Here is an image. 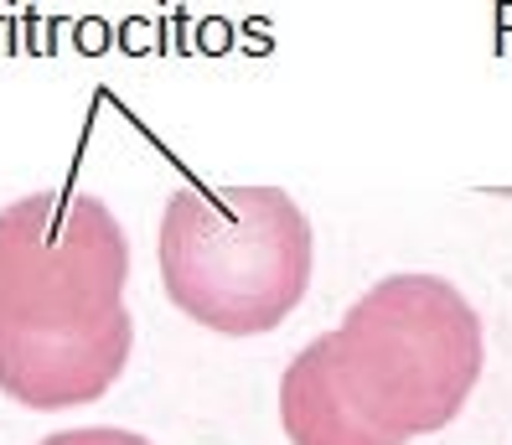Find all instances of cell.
I'll use <instances>...</instances> for the list:
<instances>
[{"mask_svg": "<svg viewBox=\"0 0 512 445\" xmlns=\"http://www.w3.org/2000/svg\"><path fill=\"white\" fill-rule=\"evenodd\" d=\"M161 280L171 306L207 332H275L306 301L311 223L280 187L182 182L161 213Z\"/></svg>", "mask_w": 512, "mask_h": 445, "instance_id": "obj_1", "label": "cell"}, {"mask_svg": "<svg viewBox=\"0 0 512 445\" xmlns=\"http://www.w3.org/2000/svg\"><path fill=\"white\" fill-rule=\"evenodd\" d=\"M357 409L388 440L445 430L481 378V316L440 275H388L331 332Z\"/></svg>", "mask_w": 512, "mask_h": 445, "instance_id": "obj_2", "label": "cell"}, {"mask_svg": "<svg viewBox=\"0 0 512 445\" xmlns=\"http://www.w3.org/2000/svg\"><path fill=\"white\" fill-rule=\"evenodd\" d=\"M130 244L88 192H32L0 207V321L88 332L125 311Z\"/></svg>", "mask_w": 512, "mask_h": 445, "instance_id": "obj_3", "label": "cell"}, {"mask_svg": "<svg viewBox=\"0 0 512 445\" xmlns=\"http://www.w3.org/2000/svg\"><path fill=\"white\" fill-rule=\"evenodd\" d=\"M135 347V316L119 311L88 332H21L0 321V394L26 409H73L114 389Z\"/></svg>", "mask_w": 512, "mask_h": 445, "instance_id": "obj_4", "label": "cell"}, {"mask_svg": "<svg viewBox=\"0 0 512 445\" xmlns=\"http://www.w3.org/2000/svg\"><path fill=\"white\" fill-rule=\"evenodd\" d=\"M280 425L290 445H399L388 440L347 394L331 332L306 342L280 378Z\"/></svg>", "mask_w": 512, "mask_h": 445, "instance_id": "obj_5", "label": "cell"}, {"mask_svg": "<svg viewBox=\"0 0 512 445\" xmlns=\"http://www.w3.org/2000/svg\"><path fill=\"white\" fill-rule=\"evenodd\" d=\"M42 445H150V440L135 435V430H109V425H99V430H57V435H47Z\"/></svg>", "mask_w": 512, "mask_h": 445, "instance_id": "obj_6", "label": "cell"}]
</instances>
